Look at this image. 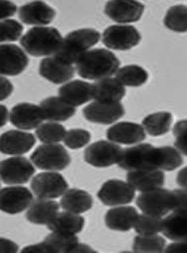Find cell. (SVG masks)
<instances>
[{"label":"cell","mask_w":187,"mask_h":253,"mask_svg":"<svg viewBox=\"0 0 187 253\" xmlns=\"http://www.w3.org/2000/svg\"><path fill=\"white\" fill-rule=\"evenodd\" d=\"M136 205L149 215L164 216L178 208H186V191L157 188L142 192L136 198Z\"/></svg>","instance_id":"6da1fadb"},{"label":"cell","mask_w":187,"mask_h":253,"mask_svg":"<svg viewBox=\"0 0 187 253\" xmlns=\"http://www.w3.org/2000/svg\"><path fill=\"white\" fill-rule=\"evenodd\" d=\"M120 66L115 54L104 49L89 50L76 62V69L83 79L101 80L117 72Z\"/></svg>","instance_id":"7a4b0ae2"},{"label":"cell","mask_w":187,"mask_h":253,"mask_svg":"<svg viewBox=\"0 0 187 253\" xmlns=\"http://www.w3.org/2000/svg\"><path fill=\"white\" fill-rule=\"evenodd\" d=\"M62 40V36L57 28L34 27L23 36L21 45L29 55L48 56L58 52Z\"/></svg>","instance_id":"3957f363"},{"label":"cell","mask_w":187,"mask_h":253,"mask_svg":"<svg viewBox=\"0 0 187 253\" xmlns=\"http://www.w3.org/2000/svg\"><path fill=\"white\" fill-rule=\"evenodd\" d=\"M100 38V33L92 28H83L71 32L62 40L56 56L66 64H76L82 54L98 43Z\"/></svg>","instance_id":"277c9868"},{"label":"cell","mask_w":187,"mask_h":253,"mask_svg":"<svg viewBox=\"0 0 187 253\" xmlns=\"http://www.w3.org/2000/svg\"><path fill=\"white\" fill-rule=\"evenodd\" d=\"M118 166L128 171L159 170L158 148L150 143H141L125 148L120 154Z\"/></svg>","instance_id":"5b68a950"},{"label":"cell","mask_w":187,"mask_h":253,"mask_svg":"<svg viewBox=\"0 0 187 253\" xmlns=\"http://www.w3.org/2000/svg\"><path fill=\"white\" fill-rule=\"evenodd\" d=\"M33 164L42 170H64L70 164V156L61 144H42L31 155Z\"/></svg>","instance_id":"8992f818"},{"label":"cell","mask_w":187,"mask_h":253,"mask_svg":"<svg viewBox=\"0 0 187 253\" xmlns=\"http://www.w3.org/2000/svg\"><path fill=\"white\" fill-rule=\"evenodd\" d=\"M35 167L23 156H15L0 162V179L5 184H24L32 179Z\"/></svg>","instance_id":"52a82bcc"},{"label":"cell","mask_w":187,"mask_h":253,"mask_svg":"<svg viewBox=\"0 0 187 253\" xmlns=\"http://www.w3.org/2000/svg\"><path fill=\"white\" fill-rule=\"evenodd\" d=\"M31 188L38 198L52 200L58 198L67 191L68 184L59 172H41L33 178Z\"/></svg>","instance_id":"ba28073f"},{"label":"cell","mask_w":187,"mask_h":253,"mask_svg":"<svg viewBox=\"0 0 187 253\" xmlns=\"http://www.w3.org/2000/svg\"><path fill=\"white\" fill-rule=\"evenodd\" d=\"M141 34L134 26L113 25L103 34V43L108 49L126 51L136 46L141 41Z\"/></svg>","instance_id":"9c48e42d"},{"label":"cell","mask_w":187,"mask_h":253,"mask_svg":"<svg viewBox=\"0 0 187 253\" xmlns=\"http://www.w3.org/2000/svg\"><path fill=\"white\" fill-rule=\"evenodd\" d=\"M123 149L114 142L101 140L84 150V161L94 167L104 168L118 164Z\"/></svg>","instance_id":"30bf717a"},{"label":"cell","mask_w":187,"mask_h":253,"mask_svg":"<svg viewBox=\"0 0 187 253\" xmlns=\"http://www.w3.org/2000/svg\"><path fill=\"white\" fill-rule=\"evenodd\" d=\"M79 240L73 234L52 232L44 242L25 247L22 253H73Z\"/></svg>","instance_id":"8fae6325"},{"label":"cell","mask_w":187,"mask_h":253,"mask_svg":"<svg viewBox=\"0 0 187 253\" xmlns=\"http://www.w3.org/2000/svg\"><path fill=\"white\" fill-rule=\"evenodd\" d=\"M135 190L128 182L122 180H108L98 193L99 200L106 206L126 205L134 200Z\"/></svg>","instance_id":"7c38bea8"},{"label":"cell","mask_w":187,"mask_h":253,"mask_svg":"<svg viewBox=\"0 0 187 253\" xmlns=\"http://www.w3.org/2000/svg\"><path fill=\"white\" fill-rule=\"evenodd\" d=\"M32 202V192L24 186H9L0 190V210L5 213H21Z\"/></svg>","instance_id":"4fadbf2b"},{"label":"cell","mask_w":187,"mask_h":253,"mask_svg":"<svg viewBox=\"0 0 187 253\" xmlns=\"http://www.w3.org/2000/svg\"><path fill=\"white\" fill-rule=\"evenodd\" d=\"M82 113L89 122L108 125L125 116V108L120 102L94 101L84 108Z\"/></svg>","instance_id":"5bb4252c"},{"label":"cell","mask_w":187,"mask_h":253,"mask_svg":"<svg viewBox=\"0 0 187 253\" xmlns=\"http://www.w3.org/2000/svg\"><path fill=\"white\" fill-rule=\"evenodd\" d=\"M28 57L15 44H0V76H19L26 69Z\"/></svg>","instance_id":"9a60e30c"},{"label":"cell","mask_w":187,"mask_h":253,"mask_svg":"<svg viewBox=\"0 0 187 253\" xmlns=\"http://www.w3.org/2000/svg\"><path fill=\"white\" fill-rule=\"evenodd\" d=\"M144 5L134 0H113L105 7V14L116 23H134L142 17Z\"/></svg>","instance_id":"2e32d148"},{"label":"cell","mask_w":187,"mask_h":253,"mask_svg":"<svg viewBox=\"0 0 187 253\" xmlns=\"http://www.w3.org/2000/svg\"><path fill=\"white\" fill-rule=\"evenodd\" d=\"M9 120L20 129L31 130L42 123L45 118L40 107L29 102H21L12 108Z\"/></svg>","instance_id":"e0dca14e"},{"label":"cell","mask_w":187,"mask_h":253,"mask_svg":"<svg viewBox=\"0 0 187 253\" xmlns=\"http://www.w3.org/2000/svg\"><path fill=\"white\" fill-rule=\"evenodd\" d=\"M36 143L31 132L12 129L0 136V152L10 155H21L28 152Z\"/></svg>","instance_id":"ac0fdd59"},{"label":"cell","mask_w":187,"mask_h":253,"mask_svg":"<svg viewBox=\"0 0 187 253\" xmlns=\"http://www.w3.org/2000/svg\"><path fill=\"white\" fill-rule=\"evenodd\" d=\"M39 74L54 84H62L73 79L75 68L73 65L66 64L53 55L42 59L39 66Z\"/></svg>","instance_id":"d6986e66"},{"label":"cell","mask_w":187,"mask_h":253,"mask_svg":"<svg viewBox=\"0 0 187 253\" xmlns=\"http://www.w3.org/2000/svg\"><path fill=\"white\" fill-rule=\"evenodd\" d=\"M108 140L120 144H135L145 140L146 134L143 126L132 122H120L106 131Z\"/></svg>","instance_id":"ffe728a7"},{"label":"cell","mask_w":187,"mask_h":253,"mask_svg":"<svg viewBox=\"0 0 187 253\" xmlns=\"http://www.w3.org/2000/svg\"><path fill=\"white\" fill-rule=\"evenodd\" d=\"M59 95L66 104L75 108L93 99V86L84 81L75 80L60 87Z\"/></svg>","instance_id":"44dd1931"},{"label":"cell","mask_w":187,"mask_h":253,"mask_svg":"<svg viewBox=\"0 0 187 253\" xmlns=\"http://www.w3.org/2000/svg\"><path fill=\"white\" fill-rule=\"evenodd\" d=\"M19 16L24 24L28 25H47L53 21L56 11L44 1H32L22 5Z\"/></svg>","instance_id":"7402d4cb"},{"label":"cell","mask_w":187,"mask_h":253,"mask_svg":"<svg viewBox=\"0 0 187 253\" xmlns=\"http://www.w3.org/2000/svg\"><path fill=\"white\" fill-rule=\"evenodd\" d=\"M126 181L134 190L146 192L164 186L166 177L161 170H136L128 172Z\"/></svg>","instance_id":"603a6c76"},{"label":"cell","mask_w":187,"mask_h":253,"mask_svg":"<svg viewBox=\"0 0 187 253\" xmlns=\"http://www.w3.org/2000/svg\"><path fill=\"white\" fill-rule=\"evenodd\" d=\"M137 211L134 207L124 206L108 210L105 215V223L113 231L126 232L133 227L137 219Z\"/></svg>","instance_id":"cb8c5ba5"},{"label":"cell","mask_w":187,"mask_h":253,"mask_svg":"<svg viewBox=\"0 0 187 253\" xmlns=\"http://www.w3.org/2000/svg\"><path fill=\"white\" fill-rule=\"evenodd\" d=\"M93 86V98L96 101L119 102L125 95V88L117 79L105 78L98 80Z\"/></svg>","instance_id":"d4e9b609"},{"label":"cell","mask_w":187,"mask_h":253,"mask_svg":"<svg viewBox=\"0 0 187 253\" xmlns=\"http://www.w3.org/2000/svg\"><path fill=\"white\" fill-rule=\"evenodd\" d=\"M161 232L173 242L186 240V208L174 209L171 214L162 220Z\"/></svg>","instance_id":"484cf974"},{"label":"cell","mask_w":187,"mask_h":253,"mask_svg":"<svg viewBox=\"0 0 187 253\" xmlns=\"http://www.w3.org/2000/svg\"><path fill=\"white\" fill-rule=\"evenodd\" d=\"M40 109L44 113L45 120L49 122H65L75 114L74 107L60 97H48L40 102Z\"/></svg>","instance_id":"4316f807"},{"label":"cell","mask_w":187,"mask_h":253,"mask_svg":"<svg viewBox=\"0 0 187 253\" xmlns=\"http://www.w3.org/2000/svg\"><path fill=\"white\" fill-rule=\"evenodd\" d=\"M60 205L57 202L37 198L31 203L26 212V219L37 225H47L48 222L59 211Z\"/></svg>","instance_id":"83f0119b"},{"label":"cell","mask_w":187,"mask_h":253,"mask_svg":"<svg viewBox=\"0 0 187 253\" xmlns=\"http://www.w3.org/2000/svg\"><path fill=\"white\" fill-rule=\"evenodd\" d=\"M84 218L73 212H58L50 222L47 223L48 230L63 234H77L82 231Z\"/></svg>","instance_id":"f1b7e54d"},{"label":"cell","mask_w":187,"mask_h":253,"mask_svg":"<svg viewBox=\"0 0 187 253\" xmlns=\"http://www.w3.org/2000/svg\"><path fill=\"white\" fill-rule=\"evenodd\" d=\"M93 198L86 191L70 189L65 192L61 200V207L73 213H82L92 208Z\"/></svg>","instance_id":"f546056e"},{"label":"cell","mask_w":187,"mask_h":253,"mask_svg":"<svg viewBox=\"0 0 187 253\" xmlns=\"http://www.w3.org/2000/svg\"><path fill=\"white\" fill-rule=\"evenodd\" d=\"M173 117L170 112H157L149 114L143 120L144 130L150 136H162L170 131Z\"/></svg>","instance_id":"4dcf8cb0"},{"label":"cell","mask_w":187,"mask_h":253,"mask_svg":"<svg viewBox=\"0 0 187 253\" xmlns=\"http://www.w3.org/2000/svg\"><path fill=\"white\" fill-rule=\"evenodd\" d=\"M117 80L123 85L137 87L145 84L148 80L147 71L137 65H129L125 66L122 69H119L116 74Z\"/></svg>","instance_id":"1f68e13d"},{"label":"cell","mask_w":187,"mask_h":253,"mask_svg":"<svg viewBox=\"0 0 187 253\" xmlns=\"http://www.w3.org/2000/svg\"><path fill=\"white\" fill-rule=\"evenodd\" d=\"M66 129L63 125L56 122H48L40 124L36 129V136L38 139L47 144L57 143L64 139Z\"/></svg>","instance_id":"d6a6232c"},{"label":"cell","mask_w":187,"mask_h":253,"mask_svg":"<svg viewBox=\"0 0 187 253\" xmlns=\"http://www.w3.org/2000/svg\"><path fill=\"white\" fill-rule=\"evenodd\" d=\"M165 25L170 31L185 33L187 31V8L185 5H174L168 10Z\"/></svg>","instance_id":"836d02e7"},{"label":"cell","mask_w":187,"mask_h":253,"mask_svg":"<svg viewBox=\"0 0 187 253\" xmlns=\"http://www.w3.org/2000/svg\"><path fill=\"white\" fill-rule=\"evenodd\" d=\"M166 240L157 236V235H149V236H143L138 235L134 238L133 251L134 252H156L159 253L165 250Z\"/></svg>","instance_id":"e575fe53"},{"label":"cell","mask_w":187,"mask_h":253,"mask_svg":"<svg viewBox=\"0 0 187 253\" xmlns=\"http://www.w3.org/2000/svg\"><path fill=\"white\" fill-rule=\"evenodd\" d=\"M133 227L138 235L143 236H149V235H157L161 232L162 219L159 216H154L149 214L137 215V219Z\"/></svg>","instance_id":"d590c367"},{"label":"cell","mask_w":187,"mask_h":253,"mask_svg":"<svg viewBox=\"0 0 187 253\" xmlns=\"http://www.w3.org/2000/svg\"><path fill=\"white\" fill-rule=\"evenodd\" d=\"M159 154V170L171 171L177 169L183 164V158L176 148L160 147L158 148Z\"/></svg>","instance_id":"8d00e7d4"},{"label":"cell","mask_w":187,"mask_h":253,"mask_svg":"<svg viewBox=\"0 0 187 253\" xmlns=\"http://www.w3.org/2000/svg\"><path fill=\"white\" fill-rule=\"evenodd\" d=\"M63 140L69 149H81L91 140V134L88 130L81 128L69 129L66 131Z\"/></svg>","instance_id":"74e56055"},{"label":"cell","mask_w":187,"mask_h":253,"mask_svg":"<svg viewBox=\"0 0 187 253\" xmlns=\"http://www.w3.org/2000/svg\"><path fill=\"white\" fill-rule=\"evenodd\" d=\"M23 25L15 20L0 22V42L16 41L21 38Z\"/></svg>","instance_id":"f35d334b"},{"label":"cell","mask_w":187,"mask_h":253,"mask_svg":"<svg viewBox=\"0 0 187 253\" xmlns=\"http://www.w3.org/2000/svg\"><path fill=\"white\" fill-rule=\"evenodd\" d=\"M186 127L187 122L186 120L180 121L176 124L173 128V134L176 135V148L179 150V152L186 155L187 153V141H186Z\"/></svg>","instance_id":"ab89813d"},{"label":"cell","mask_w":187,"mask_h":253,"mask_svg":"<svg viewBox=\"0 0 187 253\" xmlns=\"http://www.w3.org/2000/svg\"><path fill=\"white\" fill-rule=\"evenodd\" d=\"M16 5L8 1V0H0V20L8 19V17L14 15L16 13Z\"/></svg>","instance_id":"60d3db41"},{"label":"cell","mask_w":187,"mask_h":253,"mask_svg":"<svg viewBox=\"0 0 187 253\" xmlns=\"http://www.w3.org/2000/svg\"><path fill=\"white\" fill-rule=\"evenodd\" d=\"M13 92V85L7 78L0 77V101L7 99Z\"/></svg>","instance_id":"b9f144b4"},{"label":"cell","mask_w":187,"mask_h":253,"mask_svg":"<svg viewBox=\"0 0 187 253\" xmlns=\"http://www.w3.org/2000/svg\"><path fill=\"white\" fill-rule=\"evenodd\" d=\"M19 251V246L10 239L0 238V253H15Z\"/></svg>","instance_id":"7bdbcfd3"},{"label":"cell","mask_w":187,"mask_h":253,"mask_svg":"<svg viewBox=\"0 0 187 253\" xmlns=\"http://www.w3.org/2000/svg\"><path fill=\"white\" fill-rule=\"evenodd\" d=\"M186 248V240L184 242H178L176 244H171L168 247V249L165 250L166 252H185Z\"/></svg>","instance_id":"ee69618b"},{"label":"cell","mask_w":187,"mask_h":253,"mask_svg":"<svg viewBox=\"0 0 187 253\" xmlns=\"http://www.w3.org/2000/svg\"><path fill=\"white\" fill-rule=\"evenodd\" d=\"M8 122V109L3 105H0V127H2Z\"/></svg>","instance_id":"f6af8a7d"},{"label":"cell","mask_w":187,"mask_h":253,"mask_svg":"<svg viewBox=\"0 0 187 253\" xmlns=\"http://www.w3.org/2000/svg\"><path fill=\"white\" fill-rule=\"evenodd\" d=\"M0 184H1V183H0Z\"/></svg>","instance_id":"bcb514c9"}]
</instances>
